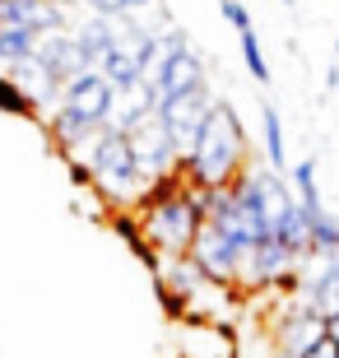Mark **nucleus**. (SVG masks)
Returning a JSON list of instances; mask_svg holds the SVG:
<instances>
[{"instance_id": "nucleus-1", "label": "nucleus", "mask_w": 339, "mask_h": 358, "mask_svg": "<svg viewBox=\"0 0 339 358\" xmlns=\"http://www.w3.org/2000/svg\"><path fill=\"white\" fill-rule=\"evenodd\" d=\"M182 173L191 186L200 191H219V186H233L237 177L247 173V131L228 103L214 98L205 126H200L191 154L182 159Z\"/></svg>"}, {"instance_id": "nucleus-2", "label": "nucleus", "mask_w": 339, "mask_h": 358, "mask_svg": "<svg viewBox=\"0 0 339 358\" xmlns=\"http://www.w3.org/2000/svg\"><path fill=\"white\" fill-rule=\"evenodd\" d=\"M149 242V252L158 261H172V256H186L191 242H196V228L205 224V210H200L196 186H177V191H149L144 200V214L135 219Z\"/></svg>"}, {"instance_id": "nucleus-3", "label": "nucleus", "mask_w": 339, "mask_h": 358, "mask_svg": "<svg viewBox=\"0 0 339 358\" xmlns=\"http://www.w3.org/2000/svg\"><path fill=\"white\" fill-rule=\"evenodd\" d=\"M84 168H89V182L93 191H103L107 200H117L121 205H131V200H149V186L135 177V159H131V140L121 131H93L89 140H84Z\"/></svg>"}, {"instance_id": "nucleus-4", "label": "nucleus", "mask_w": 339, "mask_h": 358, "mask_svg": "<svg viewBox=\"0 0 339 358\" xmlns=\"http://www.w3.org/2000/svg\"><path fill=\"white\" fill-rule=\"evenodd\" d=\"M131 159H135V177H140L144 186H168V182H182V154L172 149L168 131H163V121H158V112L149 121H140L131 135Z\"/></svg>"}, {"instance_id": "nucleus-5", "label": "nucleus", "mask_w": 339, "mask_h": 358, "mask_svg": "<svg viewBox=\"0 0 339 358\" xmlns=\"http://www.w3.org/2000/svg\"><path fill=\"white\" fill-rule=\"evenodd\" d=\"M209 107H214L209 84H205V89H191V93H182V98H172V103L158 107V121H163V131H168L172 149H177L182 159L191 154V145H196V135H200V126H205Z\"/></svg>"}, {"instance_id": "nucleus-6", "label": "nucleus", "mask_w": 339, "mask_h": 358, "mask_svg": "<svg viewBox=\"0 0 339 358\" xmlns=\"http://www.w3.org/2000/svg\"><path fill=\"white\" fill-rule=\"evenodd\" d=\"M186 261H191L209 284H223V289H228V284L237 279V261H242V252H237L214 224H200L196 242H191V252H186Z\"/></svg>"}, {"instance_id": "nucleus-7", "label": "nucleus", "mask_w": 339, "mask_h": 358, "mask_svg": "<svg viewBox=\"0 0 339 358\" xmlns=\"http://www.w3.org/2000/svg\"><path fill=\"white\" fill-rule=\"evenodd\" d=\"M61 103L75 107L79 117H89L93 126H107V121H112V103H117V93H112V84H107L98 70H84V75H75V80L61 89Z\"/></svg>"}, {"instance_id": "nucleus-8", "label": "nucleus", "mask_w": 339, "mask_h": 358, "mask_svg": "<svg viewBox=\"0 0 339 358\" xmlns=\"http://www.w3.org/2000/svg\"><path fill=\"white\" fill-rule=\"evenodd\" d=\"M316 340H326V321L316 317V312H307V303H293L284 312V321H279L274 349H279L284 358H302Z\"/></svg>"}, {"instance_id": "nucleus-9", "label": "nucleus", "mask_w": 339, "mask_h": 358, "mask_svg": "<svg viewBox=\"0 0 339 358\" xmlns=\"http://www.w3.org/2000/svg\"><path fill=\"white\" fill-rule=\"evenodd\" d=\"M0 28H24L33 38L61 33L66 28V10H56L52 0H0Z\"/></svg>"}, {"instance_id": "nucleus-10", "label": "nucleus", "mask_w": 339, "mask_h": 358, "mask_svg": "<svg viewBox=\"0 0 339 358\" xmlns=\"http://www.w3.org/2000/svg\"><path fill=\"white\" fill-rule=\"evenodd\" d=\"M205 61H200L191 47L186 52H177V56H168V66L158 70V80H154V98H158V107L163 103H172V98H182V93H191V89H205Z\"/></svg>"}, {"instance_id": "nucleus-11", "label": "nucleus", "mask_w": 339, "mask_h": 358, "mask_svg": "<svg viewBox=\"0 0 339 358\" xmlns=\"http://www.w3.org/2000/svg\"><path fill=\"white\" fill-rule=\"evenodd\" d=\"M47 131H52V140H56L61 149H70V154H75V149L84 145L93 131H103V126H93L89 117H79L75 107L61 103V107H52V112H47Z\"/></svg>"}, {"instance_id": "nucleus-12", "label": "nucleus", "mask_w": 339, "mask_h": 358, "mask_svg": "<svg viewBox=\"0 0 339 358\" xmlns=\"http://www.w3.org/2000/svg\"><path fill=\"white\" fill-rule=\"evenodd\" d=\"M70 38H75L79 56H84L89 70H93L107 52H112V47H117V19H98V14H93L89 24H79V33H70Z\"/></svg>"}, {"instance_id": "nucleus-13", "label": "nucleus", "mask_w": 339, "mask_h": 358, "mask_svg": "<svg viewBox=\"0 0 339 358\" xmlns=\"http://www.w3.org/2000/svg\"><path fill=\"white\" fill-rule=\"evenodd\" d=\"M98 75H103L107 84H112V93H126L131 84H140V66H135V47H126V42H117L112 52L98 61Z\"/></svg>"}, {"instance_id": "nucleus-14", "label": "nucleus", "mask_w": 339, "mask_h": 358, "mask_svg": "<svg viewBox=\"0 0 339 358\" xmlns=\"http://www.w3.org/2000/svg\"><path fill=\"white\" fill-rule=\"evenodd\" d=\"M261 131H265V159H270V173H284L288 145H284V121H279V107L274 103H261Z\"/></svg>"}, {"instance_id": "nucleus-15", "label": "nucleus", "mask_w": 339, "mask_h": 358, "mask_svg": "<svg viewBox=\"0 0 339 358\" xmlns=\"http://www.w3.org/2000/svg\"><path fill=\"white\" fill-rule=\"evenodd\" d=\"M288 191H293V200H298V210L307 214V219H316V214L326 210V205H321V191H316V159H302L298 168H293V186H288Z\"/></svg>"}, {"instance_id": "nucleus-16", "label": "nucleus", "mask_w": 339, "mask_h": 358, "mask_svg": "<svg viewBox=\"0 0 339 358\" xmlns=\"http://www.w3.org/2000/svg\"><path fill=\"white\" fill-rule=\"evenodd\" d=\"M33 52H38V38L33 33H24V28H0V66L5 70L28 61Z\"/></svg>"}, {"instance_id": "nucleus-17", "label": "nucleus", "mask_w": 339, "mask_h": 358, "mask_svg": "<svg viewBox=\"0 0 339 358\" xmlns=\"http://www.w3.org/2000/svg\"><path fill=\"white\" fill-rule=\"evenodd\" d=\"M237 38H242V61H247L251 80H256V84H270V66H265V52H261V38H256V28L237 33Z\"/></svg>"}, {"instance_id": "nucleus-18", "label": "nucleus", "mask_w": 339, "mask_h": 358, "mask_svg": "<svg viewBox=\"0 0 339 358\" xmlns=\"http://www.w3.org/2000/svg\"><path fill=\"white\" fill-rule=\"evenodd\" d=\"M0 112H10V117H38V107L28 103V98L14 89L5 75H0Z\"/></svg>"}, {"instance_id": "nucleus-19", "label": "nucleus", "mask_w": 339, "mask_h": 358, "mask_svg": "<svg viewBox=\"0 0 339 358\" xmlns=\"http://www.w3.org/2000/svg\"><path fill=\"white\" fill-rule=\"evenodd\" d=\"M219 14H223V19H228V24L237 28V33H247V28H256V24H251V10L242 5V0H219Z\"/></svg>"}, {"instance_id": "nucleus-20", "label": "nucleus", "mask_w": 339, "mask_h": 358, "mask_svg": "<svg viewBox=\"0 0 339 358\" xmlns=\"http://www.w3.org/2000/svg\"><path fill=\"white\" fill-rule=\"evenodd\" d=\"M302 358H339V345H330V340H316V345L307 349Z\"/></svg>"}, {"instance_id": "nucleus-21", "label": "nucleus", "mask_w": 339, "mask_h": 358, "mask_svg": "<svg viewBox=\"0 0 339 358\" xmlns=\"http://www.w3.org/2000/svg\"><path fill=\"white\" fill-rule=\"evenodd\" d=\"M326 340H330V345H339V312H335V317H326Z\"/></svg>"}, {"instance_id": "nucleus-22", "label": "nucleus", "mask_w": 339, "mask_h": 358, "mask_svg": "<svg viewBox=\"0 0 339 358\" xmlns=\"http://www.w3.org/2000/svg\"><path fill=\"white\" fill-rule=\"evenodd\" d=\"M56 10H70V5H84V0H52Z\"/></svg>"}, {"instance_id": "nucleus-23", "label": "nucleus", "mask_w": 339, "mask_h": 358, "mask_svg": "<svg viewBox=\"0 0 339 358\" xmlns=\"http://www.w3.org/2000/svg\"><path fill=\"white\" fill-rule=\"evenodd\" d=\"M335 52H339V38H335Z\"/></svg>"}, {"instance_id": "nucleus-24", "label": "nucleus", "mask_w": 339, "mask_h": 358, "mask_svg": "<svg viewBox=\"0 0 339 358\" xmlns=\"http://www.w3.org/2000/svg\"><path fill=\"white\" fill-rule=\"evenodd\" d=\"M284 5H293V0H284Z\"/></svg>"}, {"instance_id": "nucleus-25", "label": "nucleus", "mask_w": 339, "mask_h": 358, "mask_svg": "<svg viewBox=\"0 0 339 358\" xmlns=\"http://www.w3.org/2000/svg\"><path fill=\"white\" fill-rule=\"evenodd\" d=\"M335 70H339V61H335Z\"/></svg>"}]
</instances>
